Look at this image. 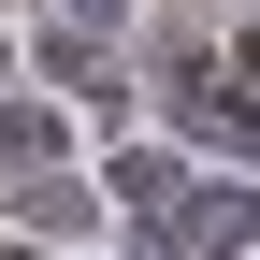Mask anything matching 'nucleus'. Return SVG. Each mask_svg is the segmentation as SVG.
I'll use <instances>...</instances> for the list:
<instances>
[{"label":"nucleus","instance_id":"obj_1","mask_svg":"<svg viewBox=\"0 0 260 260\" xmlns=\"http://www.w3.org/2000/svg\"><path fill=\"white\" fill-rule=\"evenodd\" d=\"M188 232H203V246H246V232H260V188H203V203H188Z\"/></svg>","mask_w":260,"mask_h":260}]
</instances>
